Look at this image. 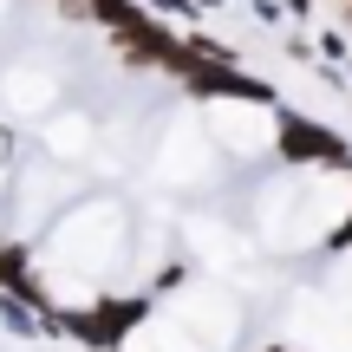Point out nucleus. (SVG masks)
Listing matches in <instances>:
<instances>
[{"mask_svg":"<svg viewBox=\"0 0 352 352\" xmlns=\"http://www.w3.org/2000/svg\"><path fill=\"white\" fill-rule=\"evenodd\" d=\"M280 157L287 164H346V144L333 131H314V124H280Z\"/></svg>","mask_w":352,"mask_h":352,"instance_id":"f257e3e1","label":"nucleus"},{"mask_svg":"<svg viewBox=\"0 0 352 352\" xmlns=\"http://www.w3.org/2000/svg\"><path fill=\"white\" fill-rule=\"evenodd\" d=\"M280 7H287V13H307V0H280Z\"/></svg>","mask_w":352,"mask_h":352,"instance_id":"f03ea898","label":"nucleus"},{"mask_svg":"<svg viewBox=\"0 0 352 352\" xmlns=\"http://www.w3.org/2000/svg\"><path fill=\"white\" fill-rule=\"evenodd\" d=\"M196 7H215V0H196Z\"/></svg>","mask_w":352,"mask_h":352,"instance_id":"7ed1b4c3","label":"nucleus"},{"mask_svg":"<svg viewBox=\"0 0 352 352\" xmlns=\"http://www.w3.org/2000/svg\"><path fill=\"white\" fill-rule=\"evenodd\" d=\"M267 352H287V346H267Z\"/></svg>","mask_w":352,"mask_h":352,"instance_id":"20e7f679","label":"nucleus"}]
</instances>
